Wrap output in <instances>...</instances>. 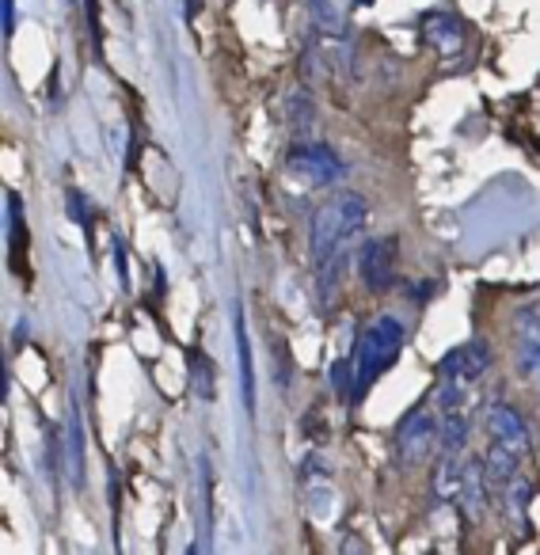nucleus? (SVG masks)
<instances>
[{
  "label": "nucleus",
  "mask_w": 540,
  "mask_h": 555,
  "mask_svg": "<svg viewBox=\"0 0 540 555\" xmlns=\"http://www.w3.org/2000/svg\"><path fill=\"white\" fill-rule=\"evenodd\" d=\"M514 332H517V339L540 343V305H522V309L514 312Z\"/></svg>",
  "instance_id": "21"
},
{
  "label": "nucleus",
  "mask_w": 540,
  "mask_h": 555,
  "mask_svg": "<svg viewBox=\"0 0 540 555\" xmlns=\"http://www.w3.org/2000/svg\"><path fill=\"white\" fill-rule=\"evenodd\" d=\"M9 251L12 267L20 270V259H24V206H20V194H9Z\"/></svg>",
  "instance_id": "17"
},
{
  "label": "nucleus",
  "mask_w": 540,
  "mask_h": 555,
  "mask_svg": "<svg viewBox=\"0 0 540 555\" xmlns=\"http://www.w3.org/2000/svg\"><path fill=\"white\" fill-rule=\"evenodd\" d=\"M183 9H187V16H198V9H202V0H183Z\"/></svg>",
  "instance_id": "25"
},
{
  "label": "nucleus",
  "mask_w": 540,
  "mask_h": 555,
  "mask_svg": "<svg viewBox=\"0 0 540 555\" xmlns=\"http://www.w3.org/2000/svg\"><path fill=\"white\" fill-rule=\"evenodd\" d=\"M358 274L370 294H388L396 282V236H373L358 251Z\"/></svg>",
  "instance_id": "5"
},
{
  "label": "nucleus",
  "mask_w": 540,
  "mask_h": 555,
  "mask_svg": "<svg viewBox=\"0 0 540 555\" xmlns=\"http://www.w3.org/2000/svg\"><path fill=\"white\" fill-rule=\"evenodd\" d=\"M4 27H9V35L16 31V0H4Z\"/></svg>",
  "instance_id": "24"
},
{
  "label": "nucleus",
  "mask_w": 540,
  "mask_h": 555,
  "mask_svg": "<svg viewBox=\"0 0 540 555\" xmlns=\"http://www.w3.org/2000/svg\"><path fill=\"white\" fill-rule=\"evenodd\" d=\"M434 408H438V415L464 411V385L461 380H441L438 392H434Z\"/></svg>",
  "instance_id": "20"
},
{
  "label": "nucleus",
  "mask_w": 540,
  "mask_h": 555,
  "mask_svg": "<svg viewBox=\"0 0 540 555\" xmlns=\"http://www.w3.org/2000/svg\"><path fill=\"white\" fill-rule=\"evenodd\" d=\"M347 4H350V9H370L373 0H347Z\"/></svg>",
  "instance_id": "26"
},
{
  "label": "nucleus",
  "mask_w": 540,
  "mask_h": 555,
  "mask_svg": "<svg viewBox=\"0 0 540 555\" xmlns=\"http://www.w3.org/2000/svg\"><path fill=\"white\" fill-rule=\"evenodd\" d=\"M187 362H191V388L198 400H214L217 396V365L209 362L206 354H198V350H191L187 354Z\"/></svg>",
  "instance_id": "15"
},
{
  "label": "nucleus",
  "mask_w": 540,
  "mask_h": 555,
  "mask_svg": "<svg viewBox=\"0 0 540 555\" xmlns=\"http://www.w3.org/2000/svg\"><path fill=\"white\" fill-rule=\"evenodd\" d=\"M484 426H487V434H491V441L514 449V453L525 456L532 449L529 423H525V418L517 415L510 403H487V408H484Z\"/></svg>",
  "instance_id": "7"
},
{
  "label": "nucleus",
  "mask_w": 540,
  "mask_h": 555,
  "mask_svg": "<svg viewBox=\"0 0 540 555\" xmlns=\"http://www.w3.org/2000/svg\"><path fill=\"white\" fill-rule=\"evenodd\" d=\"M514 358H517V370H522L525 377H529V385L537 388V396H540V343L517 339Z\"/></svg>",
  "instance_id": "19"
},
{
  "label": "nucleus",
  "mask_w": 540,
  "mask_h": 555,
  "mask_svg": "<svg viewBox=\"0 0 540 555\" xmlns=\"http://www.w3.org/2000/svg\"><path fill=\"white\" fill-rule=\"evenodd\" d=\"M430 449H441V415L438 408H419L396 426V461L403 468H419Z\"/></svg>",
  "instance_id": "4"
},
{
  "label": "nucleus",
  "mask_w": 540,
  "mask_h": 555,
  "mask_svg": "<svg viewBox=\"0 0 540 555\" xmlns=\"http://www.w3.org/2000/svg\"><path fill=\"white\" fill-rule=\"evenodd\" d=\"M187 555H198V552H194V547H187Z\"/></svg>",
  "instance_id": "27"
},
{
  "label": "nucleus",
  "mask_w": 540,
  "mask_h": 555,
  "mask_svg": "<svg viewBox=\"0 0 540 555\" xmlns=\"http://www.w3.org/2000/svg\"><path fill=\"white\" fill-rule=\"evenodd\" d=\"M517 464H522V453H514V449L499 446V441H491V446H487L484 468H487V476H491L494 487H506L510 479L517 476Z\"/></svg>",
  "instance_id": "14"
},
{
  "label": "nucleus",
  "mask_w": 540,
  "mask_h": 555,
  "mask_svg": "<svg viewBox=\"0 0 540 555\" xmlns=\"http://www.w3.org/2000/svg\"><path fill=\"white\" fill-rule=\"evenodd\" d=\"M286 111H290V126H294L297 133H309L312 130V118H317V111H312V100H309V92H305V88L290 92Z\"/></svg>",
  "instance_id": "18"
},
{
  "label": "nucleus",
  "mask_w": 540,
  "mask_h": 555,
  "mask_svg": "<svg viewBox=\"0 0 540 555\" xmlns=\"http://www.w3.org/2000/svg\"><path fill=\"white\" fill-rule=\"evenodd\" d=\"M115 267H118V278H123V289L130 286V270H126V244L115 240Z\"/></svg>",
  "instance_id": "23"
},
{
  "label": "nucleus",
  "mask_w": 540,
  "mask_h": 555,
  "mask_svg": "<svg viewBox=\"0 0 540 555\" xmlns=\"http://www.w3.org/2000/svg\"><path fill=\"white\" fill-rule=\"evenodd\" d=\"M305 9H309V20L324 39H339L347 35V16H343L339 0H305Z\"/></svg>",
  "instance_id": "13"
},
{
  "label": "nucleus",
  "mask_w": 540,
  "mask_h": 555,
  "mask_svg": "<svg viewBox=\"0 0 540 555\" xmlns=\"http://www.w3.org/2000/svg\"><path fill=\"white\" fill-rule=\"evenodd\" d=\"M423 39L434 54L453 62L464 50V24L457 16H449V12H430V16L423 20Z\"/></svg>",
  "instance_id": "8"
},
{
  "label": "nucleus",
  "mask_w": 540,
  "mask_h": 555,
  "mask_svg": "<svg viewBox=\"0 0 540 555\" xmlns=\"http://www.w3.org/2000/svg\"><path fill=\"white\" fill-rule=\"evenodd\" d=\"M494 362V350L491 343L484 339H468L461 347H453L449 354H441L438 362V377L441 380H461V385H476Z\"/></svg>",
  "instance_id": "6"
},
{
  "label": "nucleus",
  "mask_w": 540,
  "mask_h": 555,
  "mask_svg": "<svg viewBox=\"0 0 540 555\" xmlns=\"http://www.w3.org/2000/svg\"><path fill=\"white\" fill-rule=\"evenodd\" d=\"M339 555H370V544H365L358 532H347V537H343V544H339Z\"/></svg>",
  "instance_id": "22"
},
{
  "label": "nucleus",
  "mask_w": 540,
  "mask_h": 555,
  "mask_svg": "<svg viewBox=\"0 0 540 555\" xmlns=\"http://www.w3.org/2000/svg\"><path fill=\"white\" fill-rule=\"evenodd\" d=\"M403 339H408V327H403V320L393 317V312H381L377 320H370V324L362 327V335H358V343H355V358H350V365H355V396H350V400L355 403L362 400V396L377 385V377H385V373L400 362Z\"/></svg>",
  "instance_id": "1"
},
{
  "label": "nucleus",
  "mask_w": 540,
  "mask_h": 555,
  "mask_svg": "<svg viewBox=\"0 0 540 555\" xmlns=\"http://www.w3.org/2000/svg\"><path fill=\"white\" fill-rule=\"evenodd\" d=\"M464 446H468V418H464V411L441 415V456H461Z\"/></svg>",
  "instance_id": "16"
},
{
  "label": "nucleus",
  "mask_w": 540,
  "mask_h": 555,
  "mask_svg": "<svg viewBox=\"0 0 540 555\" xmlns=\"http://www.w3.org/2000/svg\"><path fill=\"white\" fill-rule=\"evenodd\" d=\"M65 476L73 487H85V418L69 411V430H65Z\"/></svg>",
  "instance_id": "11"
},
{
  "label": "nucleus",
  "mask_w": 540,
  "mask_h": 555,
  "mask_svg": "<svg viewBox=\"0 0 540 555\" xmlns=\"http://www.w3.org/2000/svg\"><path fill=\"white\" fill-rule=\"evenodd\" d=\"M464 472H468V461L461 456H441V464L434 468V499L449 502V506H461L464 502Z\"/></svg>",
  "instance_id": "9"
},
{
  "label": "nucleus",
  "mask_w": 540,
  "mask_h": 555,
  "mask_svg": "<svg viewBox=\"0 0 540 555\" xmlns=\"http://www.w3.org/2000/svg\"><path fill=\"white\" fill-rule=\"evenodd\" d=\"M529 499H532V483L525 476H514L502 487V509H506V521L514 532H529Z\"/></svg>",
  "instance_id": "10"
},
{
  "label": "nucleus",
  "mask_w": 540,
  "mask_h": 555,
  "mask_svg": "<svg viewBox=\"0 0 540 555\" xmlns=\"http://www.w3.org/2000/svg\"><path fill=\"white\" fill-rule=\"evenodd\" d=\"M365 221H370V206H365L362 194L343 191V194H335V198H327L309 221L312 262L320 267V262L347 251V244L365 229Z\"/></svg>",
  "instance_id": "2"
},
{
  "label": "nucleus",
  "mask_w": 540,
  "mask_h": 555,
  "mask_svg": "<svg viewBox=\"0 0 540 555\" xmlns=\"http://www.w3.org/2000/svg\"><path fill=\"white\" fill-rule=\"evenodd\" d=\"M236 362H240V396H244V411L255 415V362H252V343H247L244 309L236 312Z\"/></svg>",
  "instance_id": "12"
},
{
  "label": "nucleus",
  "mask_w": 540,
  "mask_h": 555,
  "mask_svg": "<svg viewBox=\"0 0 540 555\" xmlns=\"http://www.w3.org/2000/svg\"><path fill=\"white\" fill-rule=\"evenodd\" d=\"M286 171L294 179H301L305 186H335L343 179V160L332 145L324 141H312V138H301L290 145L286 153Z\"/></svg>",
  "instance_id": "3"
}]
</instances>
